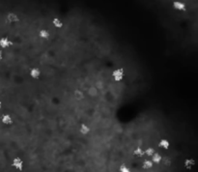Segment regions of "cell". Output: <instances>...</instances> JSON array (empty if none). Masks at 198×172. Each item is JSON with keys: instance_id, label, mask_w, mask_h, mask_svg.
Listing matches in <instances>:
<instances>
[{"instance_id": "obj_1", "label": "cell", "mask_w": 198, "mask_h": 172, "mask_svg": "<svg viewBox=\"0 0 198 172\" xmlns=\"http://www.w3.org/2000/svg\"><path fill=\"white\" fill-rule=\"evenodd\" d=\"M122 59L113 52L92 53L78 68L72 59L53 58L39 65L42 75L25 72L0 99V172H191L184 165L190 154L174 150L171 166L144 169L149 158L137 147L156 148L168 138L182 142V126L153 102L147 73L139 64L125 65V78L113 71Z\"/></svg>"}, {"instance_id": "obj_2", "label": "cell", "mask_w": 198, "mask_h": 172, "mask_svg": "<svg viewBox=\"0 0 198 172\" xmlns=\"http://www.w3.org/2000/svg\"><path fill=\"white\" fill-rule=\"evenodd\" d=\"M172 8L175 11H178V12H186L188 7L184 1H181V0H175V1L172 2Z\"/></svg>"}, {"instance_id": "obj_3", "label": "cell", "mask_w": 198, "mask_h": 172, "mask_svg": "<svg viewBox=\"0 0 198 172\" xmlns=\"http://www.w3.org/2000/svg\"><path fill=\"white\" fill-rule=\"evenodd\" d=\"M113 78L116 81H121L125 78V69L124 67H118L113 71Z\"/></svg>"}, {"instance_id": "obj_4", "label": "cell", "mask_w": 198, "mask_h": 172, "mask_svg": "<svg viewBox=\"0 0 198 172\" xmlns=\"http://www.w3.org/2000/svg\"><path fill=\"white\" fill-rule=\"evenodd\" d=\"M195 164H196V160H195V159L191 158V157L186 158L185 160H184V165H185V167L186 168V169H189V170H191Z\"/></svg>"}, {"instance_id": "obj_5", "label": "cell", "mask_w": 198, "mask_h": 172, "mask_svg": "<svg viewBox=\"0 0 198 172\" xmlns=\"http://www.w3.org/2000/svg\"><path fill=\"white\" fill-rule=\"evenodd\" d=\"M13 121L14 120L12 115L8 114V113H4V114L0 115V122H2L5 125H11V124H13Z\"/></svg>"}, {"instance_id": "obj_6", "label": "cell", "mask_w": 198, "mask_h": 172, "mask_svg": "<svg viewBox=\"0 0 198 172\" xmlns=\"http://www.w3.org/2000/svg\"><path fill=\"white\" fill-rule=\"evenodd\" d=\"M42 75V71L41 69L37 66H33L30 69V75L32 76L33 78H39L40 76Z\"/></svg>"}, {"instance_id": "obj_7", "label": "cell", "mask_w": 198, "mask_h": 172, "mask_svg": "<svg viewBox=\"0 0 198 172\" xmlns=\"http://www.w3.org/2000/svg\"><path fill=\"white\" fill-rule=\"evenodd\" d=\"M159 146L160 148L162 150H169L171 147V141L168 139V138H162V139L160 141Z\"/></svg>"}, {"instance_id": "obj_8", "label": "cell", "mask_w": 198, "mask_h": 172, "mask_svg": "<svg viewBox=\"0 0 198 172\" xmlns=\"http://www.w3.org/2000/svg\"><path fill=\"white\" fill-rule=\"evenodd\" d=\"M11 46V40L6 37V36H1L0 37V47L1 49H7Z\"/></svg>"}, {"instance_id": "obj_9", "label": "cell", "mask_w": 198, "mask_h": 172, "mask_svg": "<svg viewBox=\"0 0 198 172\" xmlns=\"http://www.w3.org/2000/svg\"><path fill=\"white\" fill-rule=\"evenodd\" d=\"M52 25L56 28H62L64 26V21L59 17H54L52 19Z\"/></svg>"}, {"instance_id": "obj_10", "label": "cell", "mask_w": 198, "mask_h": 172, "mask_svg": "<svg viewBox=\"0 0 198 172\" xmlns=\"http://www.w3.org/2000/svg\"><path fill=\"white\" fill-rule=\"evenodd\" d=\"M155 164L156 163H154L151 158H147L144 160V163H143V168H144V169H151V168L155 166Z\"/></svg>"}, {"instance_id": "obj_11", "label": "cell", "mask_w": 198, "mask_h": 172, "mask_svg": "<svg viewBox=\"0 0 198 172\" xmlns=\"http://www.w3.org/2000/svg\"><path fill=\"white\" fill-rule=\"evenodd\" d=\"M162 157H163L162 154L157 152V153L154 154V156L151 158V160L154 162V163L157 164V163H161V160H162Z\"/></svg>"}, {"instance_id": "obj_12", "label": "cell", "mask_w": 198, "mask_h": 172, "mask_svg": "<svg viewBox=\"0 0 198 172\" xmlns=\"http://www.w3.org/2000/svg\"><path fill=\"white\" fill-rule=\"evenodd\" d=\"M133 154H134V156L138 157V158H143V157H145V156H146L145 150L143 149L142 147H137L136 149H134Z\"/></svg>"}, {"instance_id": "obj_13", "label": "cell", "mask_w": 198, "mask_h": 172, "mask_svg": "<svg viewBox=\"0 0 198 172\" xmlns=\"http://www.w3.org/2000/svg\"><path fill=\"white\" fill-rule=\"evenodd\" d=\"M157 152H159V151H157V150L156 148H154V147H148L147 149H145V154H146V156L149 157V158H152V157L154 156V154L157 153ZM159 153H160V152H159Z\"/></svg>"}]
</instances>
